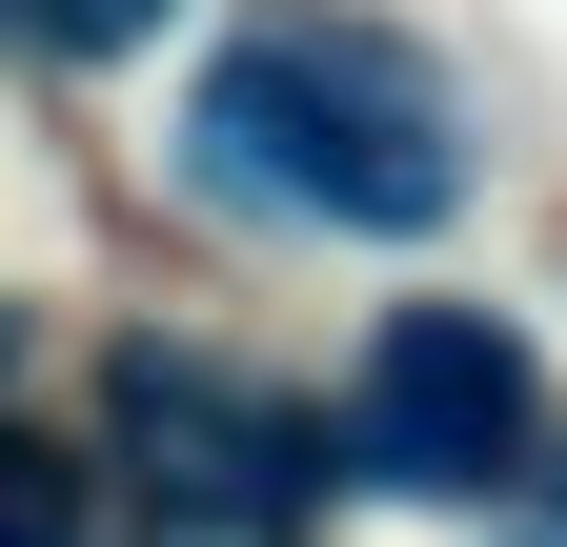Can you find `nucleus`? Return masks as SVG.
<instances>
[{"instance_id":"nucleus-1","label":"nucleus","mask_w":567,"mask_h":547,"mask_svg":"<svg viewBox=\"0 0 567 547\" xmlns=\"http://www.w3.org/2000/svg\"><path fill=\"white\" fill-rule=\"evenodd\" d=\"M203 183L224 203H305V224H365V244H405V224H446L466 203V143H446V82L385 41V21H244L224 61H203Z\"/></svg>"},{"instance_id":"nucleus-2","label":"nucleus","mask_w":567,"mask_h":547,"mask_svg":"<svg viewBox=\"0 0 567 547\" xmlns=\"http://www.w3.org/2000/svg\"><path fill=\"white\" fill-rule=\"evenodd\" d=\"M102 466H122V507L163 527V547H305V507H324V426L284 385H244V365H183V345H122L102 365Z\"/></svg>"},{"instance_id":"nucleus-3","label":"nucleus","mask_w":567,"mask_h":547,"mask_svg":"<svg viewBox=\"0 0 567 547\" xmlns=\"http://www.w3.org/2000/svg\"><path fill=\"white\" fill-rule=\"evenodd\" d=\"M344 466L405 487V507H507L527 466H547V385H527V345H507L486 305H405L385 345H365Z\"/></svg>"},{"instance_id":"nucleus-4","label":"nucleus","mask_w":567,"mask_h":547,"mask_svg":"<svg viewBox=\"0 0 567 547\" xmlns=\"http://www.w3.org/2000/svg\"><path fill=\"white\" fill-rule=\"evenodd\" d=\"M0 507H21V547H82V446H0Z\"/></svg>"},{"instance_id":"nucleus-5","label":"nucleus","mask_w":567,"mask_h":547,"mask_svg":"<svg viewBox=\"0 0 567 547\" xmlns=\"http://www.w3.org/2000/svg\"><path fill=\"white\" fill-rule=\"evenodd\" d=\"M142 21H163V0H21V41H41V61H122Z\"/></svg>"},{"instance_id":"nucleus-6","label":"nucleus","mask_w":567,"mask_h":547,"mask_svg":"<svg viewBox=\"0 0 567 547\" xmlns=\"http://www.w3.org/2000/svg\"><path fill=\"white\" fill-rule=\"evenodd\" d=\"M527 547H567V446H547V466H527Z\"/></svg>"}]
</instances>
